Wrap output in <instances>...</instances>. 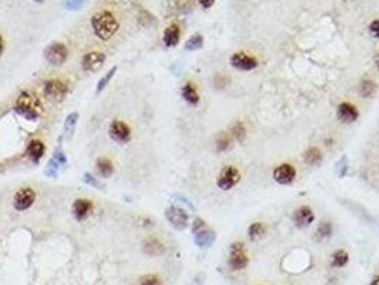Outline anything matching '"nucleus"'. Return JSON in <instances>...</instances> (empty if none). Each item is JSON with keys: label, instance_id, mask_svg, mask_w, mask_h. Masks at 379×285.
<instances>
[{"label": "nucleus", "instance_id": "obj_1", "mask_svg": "<svg viewBox=\"0 0 379 285\" xmlns=\"http://www.w3.org/2000/svg\"><path fill=\"white\" fill-rule=\"evenodd\" d=\"M91 28L96 37L100 40H110L113 36L118 32V20L116 16L109 12V10H102L93 14L91 17Z\"/></svg>", "mask_w": 379, "mask_h": 285}, {"label": "nucleus", "instance_id": "obj_2", "mask_svg": "<svg viewBox=\"0 0 379 285\" xmlns=\"http://www.w3.org/2000/svg\"><path fill=\"white\" fill-rule=\"evenodd\" d=\"M14 112L28 121H36L42 116L43 107L40 100L29 91H21L14 105Z\"/></svg>", "mask_w": 379, "mask_h": 285}, {"label": "nucleus", "instance_id": "obj_3", "mask_svg": "<svg viewBox=\"0 0 379 285\" xmlns=\"http://www.w3.org/2000/svg\"><path fill=\"white\" fill-rule=\"evenodd\" d=\"M249 263L248 254H247V248L245 244L241 241H235L231 244L230 247V258H228V265L231 270L234 271H241L244 268H247Z\"/></svg>", "mask_w": 379, "mask_h": 285}, {"label": "nucleus", "instance_id": "obj_4", "mask_svg": "<svg viewBox=\"0 0 379 285\" xmlns=\"http://www.w3.org/2000/svg\"><path fill=\"white\" fill-rule=\"evenodd\" d=\"M43 91L48 100H52L55 103H60L69 94V86L59 79H52V80L44 82Z\"/></svg>", "mask_w": 379, "mask_h": 285}, {"label": "nucleus", "instance_id": "obj_5", "mask_svg": "<svg viewBox=\"0 0 379 285\" xmlns=\"http://www.w3.org/2000/svg\"><path fill=\"white\" fill-rule=\"evenodd\" d=\"M241 180V173L240 170L235 167V166H231L228 164L225 167L222 168L217 177V186L218 188H221L222 191H228L231 188H234L238 183Z\"/></svg>", "mask_w": 379, "mask_h": 285}, {"label": "nucleus", "instance_id": "obj_6", "mask_svg": "<svg viewBox=\"0 0 379 285\" xmlns=\"http://www.w3.org/2000/svg\"><path fill=\"white\" fill-rule=\"evenodd\" d=\"M44 59L52 66H62L69 57V50L62 42H52L44 49Z\"/></svg>", "mask_w": 379, "mask_h": 285}, {"label": "nucleus", "instance_id": "obj_7", "mask_svg": "<svg viewBox=\"0 0 379 285\" xmlns=\"http://www.w3.org/2000/svg\"><path fill=\"white\" fill-rule=\"evenodd\" d=\"M230 63L240 71H252L258 67V59L247 51H237L230 57Z\"/></svg>", "mask_w": 379, "mask_h": 285}, {"label": "nucleus", "instance_id": "obj_8", "mask_svg": "<svg viewBox=\"0 0 379 285\" xmlns=\"http://www.w3.org/2000/svg\"><path fill=\"white\" fill-rule=\"evenodd\" d=\"M36 201V193L33 188L21 187L20 190L16 191L13 195V207L16 211H26L29 210Z\"/></svg>", "mask_w": 379, "mask_h": 285}, {"label": "nucleus", "instance_id": "obj_9", "mask_svg": "<svg viewBox=\"0 0 379 285\" xmlns=\"http://www.w3.org/2000/svg\"><path fill=\"white\" fill-rule=\"evenodd\" d=\"M109 136L116 143L124 144L131 140V128L127 123L121 120H113L109 125Z\"/></svg>", "mask_w": 379, "mask_h": 285}, {"label": "nucleus", "instance_id": "obj_10", "mask_svg": "<svg viewBox=\"0 0 379 285\" xmlns=\"http://www.w3.org/2000/svg\"><path fill=\"white\" fill-rule=\"evenodd\" d=\"M166 218L175 229H184L188 225V214L186 213V210L177 205L166 209Z\"/></svg>", "mask_w": 379, "mask_h": 285}, {"label": "nucleus", "instance_id": "obj_11", "mask_svg": "<svg viewBox=\"0 0 379 285\" xmlns=\"http://www.w3.org/2000/svg\"><path fill=\"white\" fill-rule=\"evenodd\" d=\"M272 177H274V180L278 184H281V186H290V184H292L295 181L296 170L290 163H283V164H280L274 170Z\"/></svg>", "mask_w": 379, "mask_h": 285}, {"label": "nucleus", "instance_id": "obj_12", "mask_svg": "<svg viewBox=\"0 0 379 285\" xmlns=\"http://www.w3.org/2000/svg\"><path fill=\"white\" fill-rule=\"evenodd\" d=\"M106 63V55L102 51H90L87 55H84L82 59V69L84 71H90V73H96L103 67Z\"/></svg>", "mask_w": 379, "mask_h": 285}, {"label": "nucleus", "instance_id": "obj_13", "mask_svg": "<svg viewBox=\"0 0 379 285\" xmlns=\"http://www.w3.org/2000/svg\"><path fill=\"white\" fill-rule=\"evenodd\" d=\"M314 220H315L314 210L308 207V205H302V207L296 209L294 211V216H292V221L295 223L298 228H307V227H310L311 224L314 223Z\"/></svg>", "mask_w": 379, "mask_h": 285}, {"label": "nucleus", "instance_id": "obj_14", "mask_svg": "<svg viewBox=\"0 0 379 285\" xmlns=\"http://www.w3.org/2000/svg\"><path fill=\"white\" fill-rule=\"evenodd\" d=\"M337 117L342 121V123H353L357 121L359 117V110L357 106H353L349 101H344L338 106Z\"/></svg>", "mask_w": 379, "mask_h": 285}, {"label": "nucleus", "instance_id": "obj_15", "mask_svg": "<svg viewBox=\"0 0 379 285\" xmlns=\"http://www.w3.org/2000/svg\"><path fill=\"white\" fill-rule=\"evenodd\" d=\"M71 211L77 221H84L93 211V202L87 198H77L76 201L73 202Z\"/></svg>", "mask_w": 379, "mask_h": 285}, {"label": "nucleus", "instance_id": "obj_16", "mask_svg": "<svg viewBox=\"0 0 379 285\" xmlns=\"http://www.w3.org/2000/svg\"><path fill=\"white\" fill-rule=\"evenodd\" d=\"M215 238H217L215 231L208 228V227H204L194 234V243L197 244L200 248H210L215 243Z\"/></svg>", "mask_w": 379, "mask_h": 285}, {"label": "nucleus", "instance_id": "obj_17", "mask_svg": "<svg viewBox=\"0 0 379 285\" xmlns=\"http://www.w3.org/2000/svg\"><path fill=\"white\" fill-rule=\"evenodd\" d=\"M44 153H46V147H44L43 141H40V140H32L29 143L28 148H26V154L29 156V159L33 163H36V164L42 160Z\"/></svg>", "mask_w": 379, "mask_h": 285}, {"label": "nucleus", "instance_id": "obj_18", "mask_svg": "<svg viewBox=\"0 0 379 285\" xmlns=\"http://www.w3.org/2000/svg\"><path fill=\"white\" fill-rule=\"evenodd\" d=\"M180 37H181L180 26L174 23V24H170L164 30V33H163V42H164L167 47H175L180 43Z\"/></svg>", "mask_w": 379, "mask_h": 285}, {"label": "nucleus", "instance_id": "obj_19", "mask_svg": "<svg viewBox=\"0 0 379 285\" xmlns=\"http://www.w3.org/2000/svg\"><path fill=\"white\" fill-rule=\"evenodd\" d=\"M181 97L186 100L190 106H197L200 103V94L193 82H187L181 87Z\"/></svg>", "mask_w": 379, "mask_h": 285}, {"label": "nucleus", "instance_id": "obj_20", "mask_svg": "<svg viewBox=\"0 0 379 285\" xmlns=\"http://www.w3.org/2000/svg\"><path fill=\"white\" fill-rule=\"evenodd\" d=\"M322 160H324V157H322V153L318 147H310L304 153V163L307 166H319Z\"/></svg>", "mask_w": 379, "mask_h": 285}, {"label": "nucleus", "instance_id": "obj_21", "mask_svg": "<svg viewBox=\"0 0 379 285\" xmlns=\"http://www.w3.org/2000/svg\"><path fill=\"white\" fill-rule=\"evenodd\" d=\"M376 89H378V86H376V83L373 80H371V79H364L358 86L359 96L364 98H371L376 93Z\"/></svg>", "mask_w": 379, "mask_h": 285}, {"label": "nucleus", "instance_id": "obj_22", "mask_svg": "<svg viewBox=\"0 0 379 285\" xmlns=\"http://www.w3.org/2000/svg\"><path fill=\"white\" fill-rule=\"evenodd\" d=\"M96 171L98 177L109 178V177H111V174L114 173V166L109 159H98L96 161Z\"/></svg>", "mask_w": 379, "mask_h": 285}, {"label": "nucleus", "instance_id": "obj_23", "mask_svg": "<svg viewBox=\"0 0 379 285\" xmlns=\"http://www.w3.org/2000/svg\"><path fill=\"white\" fill-rule=\"evenodd\" d=\"M144 251L148 255H159L164 251V244L160 241L156 237L147 238L144 243Z\"/></svg>", "mask_w": 379, "mask_h": 285}, {"label": "nucleus", "instance_id": "obj_24", "mask_svg": "<svg viewBox=\"0 0 379 285\" xmlns=\"http://www.w3.org/2000/svg\"><path fill=\"white\" fill-rule=\"evenodd\" d=\"M233 146V139H231V136L225 132H221L218 136H217V139H215V148H217V151H220V153H225L228 151L230 148Z\"/></svg>", "mask_w": 379, "mask_h": 285}, {"label": "nucleus", "instance_id": "obj_25", "mask_svg": "<svg viewBox=\"0 0 379 285\" xmlns=\"http://www.w3.org/2000/svg\"><path fill=\"white\" fill-rule=\"evenodd\" d=\"M231 137L237 141L242 143L244 140L247 139V127L242 123L241 120H237L234 124L231 125Z\"/></svg>", "mask_w": 379, "mask_h": 285}, {"label": "nucleus", "instance_id": "obj_26", "mask_svg": "<svg viewBox=\"0 0 379 285\" xmlns=\"http://www.w3.org/2000/svg\"><path fill=\"white\" fill-rule=\"evenodd\" d=\"M348 261H349V255L345 250H338L332 254L331 264L335 268H342V267L348 264Z\"/></svg>", "mask_w": 379, "mask_h": 285}, {"label": "nucleus", "instance_id": "obj_27", "mask_svg": "<svg viewBox=\"0 0 379 285\" xmlns=\"http://www.w3.org/2000/svg\"><path fill=\"white\" fill-rule=\"evenodd\" d=\"M247 234H248V238L251 241H255V240L261 238L265 234V225L261 221H255V223H252L248 227Z\"/></svg>", "mask_w": 379, "mask_h": 285}, {"label": "nucleus", "instance_id": "obj_28", "mask_svg": "<svg viewBox=\"0 0 379 285\" xmlns=\"http://www.w3.org/2000/svg\"><path fill=\"white\" fill-rule=\"evenodd\" d=\"M204 46V37L198 33L193 35L184 44V49L187 51H195V50H200Z\"/></svg>", "mask_w": 379, "mask_h": 285}, {"label": "nucleus", "instance_id": "obj_29", "mask_svg": "<svg viewBox=\"0 0 379 285\" xmlns=\"http://www.w3.org/2000/svg\"><path fill=\"white\" fill-rule=\"evenodd\" d=\"M117 69H118L117 66H113V67H111V69L109 70V71H107L106 74H103V76H102V79L98 80V83H97V87H96L97 94H98V93H102V91H103L104 89L107 87V84L110 83L111 79H113V77H114V74L117 73Z\"/></svg>", "mask_w": 379, "mask_h": 285}, {"label": "nucleus", "instance_id": "obj_30", "mask_svg": "<svg viewBox=\"0 0 379 285\" xmlns=\"http://www.w3.org/2000/svg\"><path fill=\"white\" fill-rule=\"evenodd\" d=\"M77 120H79V114L77 113H70L69 116L66 117V121H64V134L67 136V139H70L73 136V132L76 128Z\"/></svg>", "mask_w": 379, "mask_h": 285}, {"label": "nucleus", "instance_id": "obj_31", "mask_svg": "<svg viewBox=\"0 0 379 285\" xmlns=\"http://www.w3.org/2000/svg\"><path fill=\"white\" fill-rule=\"evenodd\" d=\"M334 232V227L330 221H322V223L318 225L317 228V238L318 240H325V238H330Z\"/></svg>", "mask_w": 379, "mask_h": 285}, {"label": "nucleus", "instance_id": "obj_32", "mask_svg": "<svg viewBox=\"0 0 379 285\" xmlns=\"http://www.w3.org/2000/svg\"><path fill=\"white\" fill-rule=\"evenodd\" d=\"M60 167H63L62 164L59 163V161L56 160V159H50L47 163V166H46V170H44V174L47 175V177H50V178H55V177H57V174H59V171H60Z\"/></svg>", "mask_w": 379, "mask_h": 285}, {"label": "nucleus", "instance_id": "obj_33", "mask_svg": "<svg viewBox=\"0 0 379 285\" xmlns=\"http://www.w3.org/2000/svg\"><path fill=\"white\" fill-rule=\"evenodd\" d=\"M138 285H161V279L157 277V275H144L141 277L140 281H138Z\"/></svg>", "mask_w": 379, "mask_h": 285}, {"label": "nucleus", "instance_id": "obj_34", "mask_svg": "<svg viewBox=\"0 0 379 285\" xmlns=\"http://www.w3.org/2000/svg\"><path fill=\"white\" fill-rule=\"evenodd\" d=\"M228 83H230V79L225 74H222V73H217L215 77H214V86L217 89H224L225 86H228Z\"/></svg>", "mask_w": 379, "mask_h": 285}, {"label": "nucleus", "instance_id": "obj_35", "mask_svg": "<svg viewBox=\"0 0 379 285\" xmlns=\"http://www.w3.org/2000/svg\"><path fill=\"white\" fill-rule=\"evenodd\" d=\"M84 2L86 0H66V9L67 10H77V9H80V7L83 6Z\"/></svg>", "mask_w": 379, "mask_h": 285}, {"label": "nucleus", "instance_id": "obj_36", "mask_svg": "<svg viewBox=\"0 0 379 285\" xmlns=\"http://www.w3.org/2000/svg\"><path fill=\"white\" fill-rule=\"evenodd\" d=\"M338 175L339 177H345L346 175V171H348V166H346V157H342L341 161L338 163V167H337Z\"/></svg>", "mask_w": 379, "mask_h": 285}, {"label": "nucleus", "instance_id": "obj_37", "mask_svg": "<svg viewBox=\"0 0 379 285\" xmlns=\"http://www.w3.org/2000/svg\"><path fill=\"white\" fill-rule=\"evenodd\" d=\"M204 227H207V223L200 218V217H197L195 220L193 221V227H191V231H193V234H195L197 231H200L201 228H204Z\"/></svg>", "mask_w": 379, "mask_h": 285}, {"label": "nucleus", "instance_id": "obj_38", "mask_svg": "<svg viewBox=\"0 0 379 285\" xmlns=\"http://www.w3.org/2000/svg\"><path fill=\"white\" fill-rule=\"evenodd\" d=\"M53 159H56V160L59 161L62 166H64V164L67 163V159H66V156H64V153H63L62 147L60 146H59V148H56L55 150V156H53Z\"/></svg>", "mask_w": 379, "mask_h": 285}, {"label": "nucleus", "instance_id": "obj_39", "mask_svg": "<svg viewBox=\"0 0 379 285\" xmlns=\"http://www.w3.org/2000/svg\"><path fill=\"white\" fill-rule=\"evenodd\" d=\"M369 33L375 37V39H379V19H375V20L371 21L369 24Z\"/></svg>", "mask_w": 379, "mask_h": 285}, {"label": "nucleus", "instance_id": "obj_40", "mask_svg": "<svg viewBox=\"0 0 379 285\" xmlns=\"http://www.w3.org/2000/svg\"><path fill=\"white\" fill-rule=\"evenodd\" d=\"M83 180L87 186H91V187H98V181H97L96 177H93L91 174H89V173L84 174Z\"/></svg>", "mask_w": 379, "mask_h": 285}, {"label": "nucleus", "instance_id": "obj_41", "mask_svg": "<svg viewBox=\"0 0 379 285\" xmlns=\"http://www.w3.org/2000/svg\"><path fill=\"white\" fill-rule=\"evenodd\" d=\"M198 2H200V5L204 7V9H210V7H213L215 0H198Z\"/></svg>", "mask_w": 379, "mask_h": 285}, {"label": "nucleus", "instance_id": "obj_42", "mask_svg": "<svg viewBox=\"0 0 379 285\" xmlns=\"http://www.w3.org/2000/svg\"><path fill=\"white\" fill-rule=\"evenodd\" d=\"M373 64H375V67L379 70V51L373 56Z\"/></svg>", "mask_w": 379, "mask_h": 285}, {"label": "nucleus", "instance_id": "obj_43", "mask_svg": "<svg viewBox=\"0 0 379 285\" xmlns=\"http://www.w3.org/2000/svg\"><path fill=\"white\" fill-rule=\"evenodd\" d=\"M369 285H379V275H375Z\"/></svg>", "mask_w": 379, "mask_h": 285}, {"label": "nucleus", "instance_id": "obj_44", "mask_svg": "<svg viewBox=\"0 0 379 285\" xmlns=\"http://www.w3.org/2000/svg\"><path fill=\"white\" fill-rule=\"evenodd\" d=\"M3 49H5V44H3V37L0 36V56H2V53H3Z\"/></svg>", "mask_w": 379, "mask_h": 285}, {"label": "nucleus", "instance_id": "obj_45", "mask_svg": "<svg viewBox=\"0 0 379 285\" xmlns=\"http://www.w3.org/2000/svg\"><path fill=\"white\" fill-rule=\"evenodd\" d=\"M3 171V164H0V173Z\"/></svg>", "mask_w": 379, "mask_h": 285}, {"label": "nucleus", "instance_id": "obj_46", "mask_svg": "<svg viewBox=\"0 0 379 285\" xmlns=\"http://www.w3.org/2000/svg\"><path fill=\"white\" fill-rule=\"evenodd\" d=\"M35 2H37V3H42V2H44V0H35Z\"/></svg>", "mask_w": 379, "mask_h": 285}]
</instances>
